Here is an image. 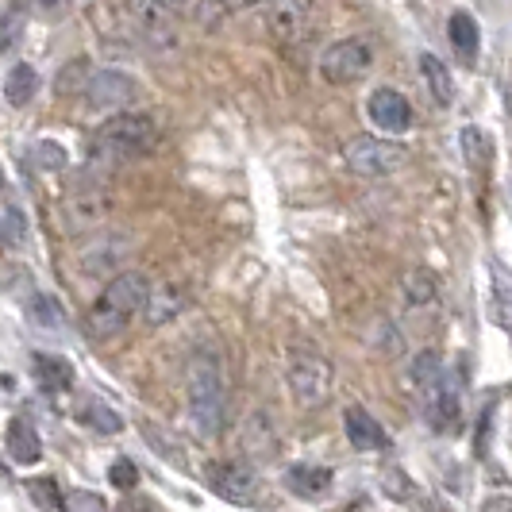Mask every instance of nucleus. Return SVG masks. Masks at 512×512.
<instances>
[{
  "mask_svg": "<svg viewBox=\"0 0 512 512\" xmlns=\"http://www.w3.org/2000/svg\"><path fill=\"white\" fill-rule=\"evenodd\" d=\"M185 416L201 439H216L228 420V378L216 351H193L185 366Z\"/></svg>",
  "mask_w": 512,
  "mask_h": 512,
  "instance_id": "obj_1",
  "label": "nucleus"
},
{
  "mask_svg": "<svg viewBox=\"0 0 512 512\" xmlns=\"http://www.w3.org/2000/svg\"><path fill=\"white\" fill-rule=\"evenodd\" d=\"M158 124H154L147 112H120V116H108L101 128L93 131L85 158H89V170H120L135 158H147L158 147Z\"/></svg>",
  "mask_w": 512,
  "mask_h": 512,
  "instance_id": "obj_2",
  "label": "nucleus"
},
{
  "mask_svg": "<svg viewBox=\"0 0 512 512\" xmlns=\"http://www.w3.org/2000/svg\"><path fill=\"white\" fill-rule=\"evenodd\" d=\"M147 301H151V282H147V274L124 270V274H116V278L101 289V297L93 301L89 316H85V328H89L93 339L120 335L139 312H147Z\"/></svg>",
  "mask_w": 512,
  "mask_h": 512,
  "instance_id": "obj_3",
  "label": "nucleus"
},
{
  "mask_svg": "<svg viewBox=\"0 0 512 512\" xmlns=\"http://www.w3.org/2000/svg\"><path fill=\"white\" fill-rule=\"evenodd\" d=\"M124 39L143 47V51L166 54L181 47L178 12L166 0H120V8H112Z\"/></svg>",
  "mask_w": 512,
  "mask_h": 512,
  "instance_id": "obj_4",
  "label": "nucleus"
},
{
  "mask_svg": "<svg viewBox=\"0 0 512 512\" xmlns=\"http://www.w3.org/2000/svg\"><path fill=\"white\" fill-rule=\"evenodd\" d=\"M285 382H289V393L301 409H320L328 405L335 385V370L332 359L308 343H297L289 347V362H285Z\"/></svg>",
  "mask_w": 512,
  "mask_h": 512,
  "instance_id": "obj_5",
  "label": "nucleus"
},
{
  "mask_svg": "<svg viewBox=\"0 0 512 512\" xmlns=\"http://www.w3.org/2000/svg\"><path fill=\"white\" fill-rule=\"evenodd\" d=\"M108 212H112V189H108L104 174H97V170L77 174L70 181V189H66V220H70V228L74 231L101 228L104 220H108Z\"/></svg>",
  "mask_w": 512,
  "mask_h": 512,
  "instance_id": "obj_6",
  "label": "nucleus"
},
{
  "mask_svg": "<svg viewBox=\"0 0 512 512\" xmlns=\"http://www.w3.org/2000/svg\"><path fill=\"white\" fill-rule=\"evenodd\" d=\"M343 162L362 174V178H389L397 174L405 162H409V151L401 143H389V139H374V135H355L347 147H343Z\"/></svg>",
  "mask_w": 512,
  "mask_h": 512,
  "instance_id": "obj_7",
  "label": "nucleus"
},
{
  "mask_svg": "<svg viewBox=\"0 0 512 512\" xmlns=\"http://www.w3.org/2000/svg\"><path fill=\"white\" fill-rule=\"evenodd\" d=\"M262 20H266V31L274 43L297 47L316 27V0H270L262 8Z\"/></svg>",
  "mask_w": 512,
  "mask_h": 512,
  "instance_id": "obj_8",
  "label": "nucleus"
},
{
  "mask_svg": "<svg viewBox=\"0 0 512 512\" xmlns=\"http://www.w3.org/2000/svg\"><path fill=\"white\" fill-rule=\"evenodd\" d=\"M374 66V51L366 39H339L320 54V77L328 85H355Z\"/></svg>",
  "mask_w": 512,
  "mask_h": 512,
  "instance_id": "obj_9",
  "label": "nucleus"
},
{
  "mask_svg": "<svg viewBox=\"0 0 512 512\" xmlns=\"http://www.w3.org/2000/svg\"><path fill=\"white\" fill-rule=\"evenodd\" d=\"M205 482L216 497L228 505H255L258 501V474L239 459H216L205 466Z\"/></svg>",
  "mask_w": 512,
  "mask_h": 512,
  "instance_id": "obj_10",
  "label": "nucleus"
},
{
  "mask_svg": "<svg viewBox=\"0 0 512 512\" xmlns=\"http://www.w3.org/2000/svg\"><path fill=\"white\" fill-rule=\"evenodd\" d=\"M420 405H424V416H428V424H432L436 432H455L462 416L459 374L443 370L428 389H420Z\"/></svg>",
  "mask_w": 512,
  "mask_h": 512,
  "instance_id": "obj_11",
  "label": "nucleus"
},
{
  "mask_svg": "<svg viewBox=\"0 0 512 512\" xmlns=\"http://www.w3.org/2000/svg\"><path fill=\"white\" fill-rule=\"evenodd\" d=\"M85 101H89V108H97V112H116L120 116V108L139 101V85L128 74H120V70H97L93 81H89Z\"/></svg>",
  "mask_w": 512,
  "mask_h": 512,
  "instance_id": "obj_12",
  "label": "nucleus"
},
{
  "mask_svg": "<svg viewBox=\"0 0 512 512\" xmlns=\"http://www.w3.org/2000/svg\"><path fill=\"white\" fill-rule=\"evenodd\" d=\"M366 116H370V124L374 128L389 131V135H401V131L412 128V104L405 93H397V89H374L370 93V101H366Z\"/></svg>",
  "mask_w": 512,
  "mask_h": 512,
  "instance_id": "obj_13",
  "label": "nucleus"
},
{
  "mask_svg": "<svg viewBox=\"0 0 512 512\" xmlns=\"http://www.w3.org/2000/svg\"><path fill=\"white\" fill-rule=\"evenodd\" d=\"M131 243L124 235H112V231H104V235H93L85 247H81V270L89 274V278H101L108 270H116L124 258H128Z\"/></svg>",
  "mask_w": 512,
  "mask_h": 512,
  "instance_id": "obj_14",
  "label": "nucleus"
},
{
  "mask_svg": "<svg viewBox=\"0 0 512 512\" xmlns=\"http://www.w3.org/2000/svg\"><path fill=\"white\" fill-rule=\"evenodd\" d=\"M343 432L351 439V447L355 451H366V455H378L389 447V436H385V428L370 416V412L362 409V405H351V409L343 412Z\"/></svg>",
  "mask_w": 512,
  "mask_h": 512,
  "instance_id": "obj_15",
  "label": "nucleus"
},
{
  "mask_svg": "<svg viewBox=\"0 0 512 512\" xmlns=\"http://www.w3.org/2000/svg\"><path fill=\"white\" fill-rule=\"evenodd\" d=\"M285 489L297 493L301 501H320L332 493V470L328 466H312V462H297L285 470Z\"/></svg>",
  "mask_w": 512,
  "mask_h": 512,
  "instance_id": "obj_16",
  "label": "nucleus"
},
{
  "mask_svg": "<svg viewBox=\"0 0 512 512\" xmlns=\"http://www.w3.org/2000/svg\"><path fill=\"white\" fill-rule=\"evenodd\" d=\"M401 301L409 312H432L439 305V282L432 270L424 266H412L409 274L401 278Z\"/></svg>",
  "mask_w": 512,
  "mask_h": 512,
  "instance_id": "obj_17",
  "label": "nucleus"
},
{
  "mask_svg": "<svg viewBox=\"0 0 512 512\" xmlns=\"http://www.w3.org/2000/svg\"><path fill=\"white\" fill-rule=\"evenodd\" d=\"M4 447H8V459L16 462V466H31V462H39V455H43L39 432H35V424L27 416H12L8 432H4Z\"/></svg>",
  "mask_w": 512,
  "mask_h": 512,
  "instance_id": "obj_18",
  "label": "nucleus"
},
{
  "mask_svg": "<svg viewBox=\"0 0 512 512\" xmlns=\"http://www.w3.org/2000/svg\"><path fill=\"white\" fill-rule=\"evenodd\" d=\"M243 451L258 462L278 455V432H274L270 412H251L247 416V424H243Z\"/></svg>",
  "mask_w": 512,
  "mask_h": 512,
  "instance_id": "obj_19",
  "label": "nucleus"
},
{
  "mask_svg": "<svg viewBox=\"0 0 512 512\" xmlns=\"http://www.w3.org/2000/svg\"><path fill=\"white\" fill-rule=\"evenodd\" d=\"M178 20H189L193 27L201 31H216L231 16V0H166Z\"/></svg>",
  "mask_w": 512,
  "mask_h": 512,
  "instance_id": "obj_20",
  "label": "nucleus"
},
{
  "mask_svg": "<svg viewBox=\"0 0 512 512\" xmlns=\"http://www.w3.org/2000/svg\"><path fill=\"white\" fill-rule=\"evenodd\" d=\"M185 305H189V297L181 293L178 285H158V289H151V301H147V324L151 328H162V324H174L181 312H185Z\"/></svg>",
  "mask_w": 512,
  "mask_h": 512,
  "instance_id": "obj_21",
  "label": "nucleus"
},
{
  "mask_svg": "<svg viewBox=\"0 0 512 512\" xmlns=\"http://www.w3.org/2000/svg\"><path fill=\"white\" fill-rule=\"evenodd\" d=\"M31 374L47 393H70L74 389V366L58 355H35L31 359Z\"/></svg>",
  "mask_w": 512,
  "mask_h": 512,
  "instance_id": "obj_22",
  "label": "nucleus"
},
{
  "mask_svg": "<svg viewBox=\"0 0 512 512\" xmlns=\"http://www.w3.org/2000/svg\"><path fill=\"white\" fill-rule=\"evenodd\" d=\"M77 420H81L85 428L101 432V436H120V432H124V416L112 409V405L97 401V397H85V401H77Z\"/></svg>",
  "mask_w": 512,
  "mask_h": 512,
  "instance_id": "obj_23",
  "label": "nucleus"
},
{
  "mask_svg": "<svg viewBox=\"0 0 512 512\" xmlns=\"http://www.w3.org/2000/svg\"><path fill=\"white\" fill-rule=\"evenodd\" d=\"M27 320H31L35 332H47V335L66 332V312H62V305L54 301L51 293H35L27 301Z\"/></svg>",
  "mask_w": 512,
  "mask_h": 512,
  "instance_id": "obj_24",
  "label": "nucleus"
},
{
  "mask_svg": "<svg viewBox=\"0 0 512 512\" xmlns=\"http://www.w3.org/2000/svg\"><path fill=\"white\" fill-rule=\"evenodd\" d=\"M35 89H39V74H35V66H27V62H16L8 77H4V97L12 108H24L31 97H35Z\"/></svg>",
  "mask_w": 512,
  "mask_h": 512,
  "instance_id": "obj_25",
  "label": "nucleus"
},
{
  "mask_svg": "<svg viewBox=\"0 0 512 512\" xmlns=\"http://www.w3.org/2000/svg\"><path fill=\"white\" fill-rule=\"evenodd\" d=\"M420 74H424V81H428V89H432V97H436V104H447L455 101V81H451V70L439 62L436 54H420Z\"/></svg>",
  "mask_w": 512,
  "mask_h": 512,
  "instance_id": "obj_26",
  "label": "nucleus"
},
{
  "mask_svg": "<svg viewBox=\"0 0 512 512\" xmlns=\"http://www.w3.org/2000/svg\"><path fill=\"white\" fill-rule=\"evenodd\" d=\"M447 35H451V43H455L462 62H474V54H478V24H474V16L470 12H455L447 20Z\"/></svg>",
  "mask_w": 512,
  "mask_h": 512,
  "instance_id": "obj_27",
  "label": "nucleus"
},
{
  "mask_svg": "<svg viewBox=\"0 0 512 512\" xmlns=\"http://www.w3.org/2000/svg\"><path fill=\"white\" fill-rule=\"evenodd\" d=\"M24 239H27L24 208L16 205V201H4V197H0V243H4V247H20Z\"/></svg>",
  "mask_w": 512,
  "mask_h": 512,
  "instance_id": "obj_28",
  "label": "nucleus"
},
{
  "mask_svg": "<svg viewBox=\"0 0 512 512\" xmlns=\"http://www.w3.org/2000/svg\"><path fill=\"white\" fill-rule=\"evenodd\" d=\"M93 66H89V58H74V62H66L62 66V74H58V97H70V93H89V81H93V74H89Z\"/></svg>",
  "mask_w": 512,
  "mask_h": 512,
  "instance_id": "obj_29",
  "label": "nucleus"
},
{
  "mask_svg": "<svg viewBox=\"0 0 512 512\" xmlns=\"http://www.w3.org/2000/svg\"><path fill=\"white\" fill-rule=\"evenodd\" d=\"M27 493H31V501H35L39 509L66 512V501H62V493H58V482H54V478H31V482H27Z\"/></svg>",
  "mask_w": 512,
  "mask_h": 512,
  "instance_id": "obj_30",
  "label": "nucleus"
},
{
  "mask_svg": "<svg viewBox=\"0 0 512 512\" xmlns=\"http://www.w3.org/2000/svg\"><path fill=\"white\" fill-rule=\"evenodd\" d=\"M27 158H31L35 170H62V166H66V151H62L58 143H51V139L35 143V147L27 151Z\"/></svg>",
  "mask_w": 512,
  "mask_h": 512,
  "instance_id": "obj_31",
  "label": "nucleus"
},
{
  "mask_svg": "<svg viewBox=\"0 0 512 512\" xmlns=\"http://www.w3.org/2000/svg\"><path fill=\"white\" fill-rule=\"evenodd\" d=\"M462 151H466V162H470L474 170H482V166H486V154H489V139H486V131H478V128H462Z\"/></svg>",
  "mask_w": 512,
  "mask_h": 512,
  "instance_id": "obj_32",
  "label": "nucleus"
},
{
  "mask_svg": "<svg viewBox=\"0 0 512 512\" xmlns=\"http://www.w3.org/2000/svg\"><path fill=\"white\" fill-rule=\"evenodd\" d=\"M493 316H497V320H501V328L512 335V293H509V285H505L501 274L493 278Z\"/></svg>",
  "mask_w": 512,
  "mask_h": 512,
  "instance_id": "obj_33",
  "label": "nucleus"
},
{
  "mask_svg": "<svg viewBox=\"0 0 512 512\" xmlns=\"http://www.w3.org/2000/svg\"><path fill=\"white\" fill-rule=\"evenodd\" d=\"M20 31H24V12H20V4H16V8H8V12L0 16V51L16 47Z\"/></svg>",
  "mask_w": 512,
  "mask_h": 512,
  "instance_id": "obj_34",
  "label": "nucleus"
},
{
  "mask_svg": "<svg viewBox=\"0 0 512 512\" xmlns=\"http://www.w3.org/2000/svg\"><path fill=\"white\" fill-rule=\"evenodd\" d=\"M66 512H108V505L93 489H74V493H66Z\"/></svg>",
  "mask_w": 512,
  "mask_h": 512,
  "instance_id": "obj_35",
  "label": "nucleus"
},
{
  "mask_svg": "<svg viewBox=\"0 0 512 512\" xmlns=\"http://www.w3.org/2000/svg\"><path fill=\"white\" fill-rule=\"evenodd\" d=\"M108 478H112V486H116V489H135V486H139V470H135V462H131V459L112 462Z\"/></svg>",
  "mask_w": 512,
  "mask_h": 512,
  "instance_id": "obj_36",
  "label": "nucleus"
},
{
  "mask_svg": "<svg viewBox=\"0 0 512 512\" xmlns=\"http://www.w3.org/2000/svg\"><path fill=\"white\" fill-rule=\"evenodd\" d=\"M385 493H393L397 501H409L412 497V489H409V478L401 474V470H385V482H382Z\"/></svg>",
  "mask_w": 512,
  "mask_h": 512,
  "instance_id": "obj_37",
  "label": "nucleus"
},
{
  "mask_svg": "<svg viewBox=\"0 0 512 512\" xmlns=\"http://www.w3.org/2000/svg\"><path fill=\"white\" fill-rule=\"evenodd\" d=\"M39 16H47V20H58V16H66V8H70V0H27Z\"/></svg>",
  "mask_w": 512,
  "mask_h": 512,
  "instance_id": "obj_38",
  "label": "nucleus"
},
{
  "mask_svg": "<svg viewBox=\"0 0 512 512\" xmlns=\"http://www.w3.org/2000/svg\"><path fill=\"white\" fill-rule=\"evenodd\" d=\"M270 0H231V8H266Z\"/></svg>",
  "mask_w": 512,
  "mask_h": 512,
  "instance_id": "obj_39",
  "label": "nucleus"
},
{
  "mask_svg": "<svg viewBox=\"0 0 512 512\" xmlns=\"http://www.w3.org/2000/svg\"><path fill=\"white\" fill-rule=\"evenodd\" d=\"M0 185H4V170H0Z\"/></svg>",
  "mask_w": 512,
  "mask_h": 512,
  "instance_id": "obj_40",
  "label": "nucleus"
}]
</instances>
